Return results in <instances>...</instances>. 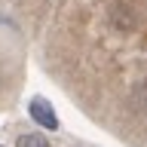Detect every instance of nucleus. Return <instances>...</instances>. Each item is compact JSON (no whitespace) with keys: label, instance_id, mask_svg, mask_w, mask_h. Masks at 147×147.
Here are the masks:
<instances>
[{"label":"nucleus","instance_id":"nucleus-1","mask_svg":"<svg viewBox=\"0 0 147 147\" xmlns=\"http://www.w3.org/2000/svg\"><path fill=\"white\" fill-rule=\"evenodd\" d=\"M28 110H31V117H34L43 129H58V117L52 113V104H49L46 98H34L31 104H28Z\"/></svg>","mask_w":147,"mask_h":147},{"label":"nucleus","instance_id":"nucleus-2","mask_svg":"<svg viewBox=\"0 0 147 147\" xmlns=\"http://www.w3.org/2000/svg\"><path fill=\"white\" fill-rule=\"evenodd\" d=\"M16 147H49V141L43 135H18Z\"/></svg>","mask_w":147,"mask_h":147}]
</instances>
